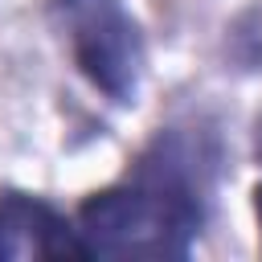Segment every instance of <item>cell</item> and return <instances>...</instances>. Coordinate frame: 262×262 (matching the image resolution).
Segmentation results:
<instances>
[{
	"label": "cell",
	"mask_w": 262,
	"mask_h": 262,
	"mask_svg": "<svg viewBox=\"0 0 262 262\" xmlns=\"http://www.w3.org/2000/svg\"><path fill=\"white\" fill-rule=\"evenodd\" d=\"M221 139L205 123L164 127L123 180L78 209L86 258H184L209 217Z\"/></svg>",
	"instance_id": "6da1fadb"
},
{
	"label": "cell",
	"mask_w": 262,
	"mask_h": 262,
	"mask_svg": "<svg viewBox=\"0 0 262 262\" xmlns=\"http://www.w3.org/2000/svg\"><path fill=\"white\" fill-rule=\"evenodd\" d=\"M53 25L78 66V74L102 90L111 102H135L147 45L139 20L127 12L123 0H49Z\"/></svg>",
	"instance_id": "7a4b0ae2"
},
{
	"label": "cell",
	"mask_w": 262,
	"mask_h": 262,
	"mask_svg": "<svg viewBox=\"0 0 262 262\" xmlns=\"http://www.w3.org/2000/svg\"><path fill=\"white\" fill-rule=\"evenodd\" d=\"M254 151H258V164H262V119H258V131H254ZM254 201H262V184H258Z\"/></svg>",
	"instance_id": "5b68a950"
},
{
	"label": "cell",
	"mask_w": 262,
	"mask_h": 262,
	"mask_svg": "<svg viewBox=\"0 0 262 262\" xmlns=\"http://www.w3.org/2000/svg\"><path fill=\"white\" fill-rule=\"evenodd\" d=\"M0 258H86L78 225L49 201L29 192H0Z\"/></svg>",
	"instance_id": "3957f363"
},
{
	"label": "cell",
	"mask_w": 262,
	"mask_h": 262,
	"mask_svg": "<svg viewBox=\"0 0 262 262\" xmlns=\"http://www.w3.org/2000/svg\"><path fill=\"white\" fill-rule=\"evenodd\" d=\"M225 53L242 66V70H262V4L246 8L225 37Z\"/></svg>",
	"instance_id": "277c9868"
}]
</instances>
